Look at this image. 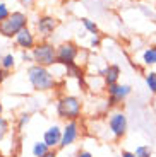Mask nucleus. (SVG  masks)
<instances>
[{
    "instance_id": "8",
    "label": "nucleus",
    "mask_w": 156,
    "mask_h": 157,
    "mask_svg": "<svg viewBox=\"0 0 156 157\" xmlns=\"http://www.w3.org/2000/svg\"><path fill=\"white\" fill-rule=\"evenodd\" d=\"M59 26V21L55 19L53 16H48V14H43V16H39L35 22V33L39 36V38H43V41H47V38H50L51 34L55 33Z\"/></svg>"
},
{
    "instance_id": "27",
    "label": "nucleus",
    "mask_w": 156,
    "mask_h": 157,
    "mask_svg": "<svg viewBox=\"0 0 156 157\" xmlns=\"http://www.w3.org/2000/svg\"><path fill=\"white\" fill-rule=\"evenodd\" d=\"M120 157H137L134 152H130V150H122L120 152Z\"/></svg>"
},
{
    "instance_id": "21",
    "label": "nucleus",
    "mask_w": 156,
    "mask_h": 157,
    "mask_svg": "<svg viewBox=\"0 0 156 157\" xmlns=\"http://www.w3.org/2000/svg\"><path fill=\"white\" fill-rule=\"evenodd\" d=\"M137 157H153V150L149 145H137L136 150H134Z\"/></svg>"
},
{
    "instance_id": "16",
    "label": "nucleus",
    "mask_w": 156,
    "mask_h": 157,
    "mask_svg": "<svg viewBox=\"0 0 156 157\" xmlns=\"http://www.w3.org/2000/svg\"><path fill=\"white\" fill-rule=\"evenodd\" d=\"M144 82H146V87L151 94L156 96V72L154 70H149L144 74Z\"/></svg>"
},
{
    "instance_id": "3",
    "label": "nucleus",
    "mask_w": 156,
    "mask_h": 157,
    "mask_svg": "<svg viewBox=\"0 0 156 157\" xmlns=\"http://www.w3.org/2000/svg\"><path fill=\"white\" fill-rule=\"evenodd\" d=\"M33 62L41 67H55L57 65V46L50 41H39L31 50Z\"/></svg>"
},
{
    "instance_id": "15",
    "label": "nucleus",
    "mask_w": 156,
    "mask_h": 157,
    "mask_svg": "<svg viewBox=\"0 0 156 157\" xmlns=\"http://www.w3.org/2000/svg\"><path fill=\"white\" fill-rule=\"evenodd\" d=\"M50 150H51V149L47 145V144H45L43 140H36L35 144H33V147H31L33 157H43V155H47Z\"/></svg>"
},
{
    "instance_id": "28",
    "label": "nucleus",
    "mask_w": 156,
    "mask_h": 157,
    "mask_svg": "<svg viewBox=\"0 0 156 157\" xmlns=\"http://www.w3.org/2000/svg\"><path fill=\"white\" fill-rule=\"evenodd\" d=\"M36 0H19V4H23V5H26V7H29V5H33Z\"/></svg>"
},
{
    "instance_id": "25",
    "label": "nucleus",
    "mask_w": 156,
    "mask_h": 157,
    "mask_svg": "<svg viewBox=\"0 0 156 157\" xmlns=\"http://www.w3.org/2000/svg\"><path fill=\"white\" fill-rule=\"evenodd\" d=\"M9 74H10L9 70H5V68H0V86H2V84H4L9 77H10Z\"/></svg>"
},
{
    "instance_id": "26",
    "label": "nucleus",
    "mask_w": 156,
    "mask_h": 157,
    "mask_svg": "<svg viewBox=\"0 0 156 157\" xmlns=\"http://www.w3.org/2000/svg\"><path fill=\"white\" fill-rule=\"evenodd\" d=\"M76 157H93V154H91L89 150H84V149H81V150H77V154H76Z\"/></svg>"
},
{
    "instance_id": "10",
    "label": "nucleus",
    "mask_w": 156,
    "mask_h": 157,
    "mask_svg": "<svg viewBox=\"0 0 156 157\" xmlns=\"http://www.w3.org/2000/svg\"><path fill=\"white\" fill-rule=\"evenodd\" d=\"M14 43H16V46L19 48L21 51H31L33 48L36 46V33L31 31L29 26H27V28H24L23 31H19L16 34Z\"/></svg>"
},
{
    "instance_id": "9",
    "label": "nucleus",
    "mask_w": 156,
    "mask_h": 157,
    "mask_svg": "<svg viewBox=\"0 0 156 157\" xmlns=\"http://www.w3.org/2000/svg\"><path fill=\"white\" fill-rule=\"evenodd\" d=\"M79 137H81V126L77 120L65 121V125L62 126V142H60L59 149H67V147L74 145Z\"/></svg>"
},
{
    "instance_id": "20",
    "label": "nucleus",
    "mask_w": 156,
    "mask_h": 157,
    "mask_svg": "<svg viewBox=\"0 0 156 157\" xmlns=\"http://www.w3.org/2000/svg\"><path fill=\"white\" fill-rule=\"evenodd\" d=\"M9 130H10V121L7 118L0 116V144L4 142V138L9 135Z\"/></svg>"
},
{
    "instance_id": "23",
    "label": "nucleus",
    "mask_w": 156,
    "mask_h": 157,
    "mask_svg": "<svg viewBox=\"0 0 156 157\" xmlns=\"http://www.w3.org/2000/svg\"><path fill=\"white\" fill-rule=\"evenodd\" d=\"M89 46L93 48V50H98V48L101 46V38H100V34L93 36V38L89 39Z\"/></svg>"
},
{
    "instance_id": "4",
    "label": "nucleus",
    "mask_w": 156,
    "mask_h": 157,
    "mask_svg": "<svg viewBox=\"0 0 156 157\" xmlns=\"http://www.w3.org/2000/svg\"><path fill=\"white\" fill-rule=\"evenodd\" d=\"M27 19L26 12L21 10H14L4 22L0 24V34L4 38H16V34L19 31H23L24 28H27Z\"/></svg>"
},
{
    "instance_id": "12",
    "label": "nucleus",
    "mask_w": 156,
    "mask_h": 157,
    "mask_svg": "<svg viewBox=\"0 0 156 157\" xmlns=\"http://www.w3.org/2000/svg\"><path fill=\"white\" fill-rule=\"evenodd\" d=\"M98 75L103 77L105 86L108 87V86H113V84H118V78H120V75H122V68L118 67V65H115V63H110L105 68L98 70Z\"/></svg>"
},
{
    "instance_id": "2",
    "label": "nucleus",
    "mask_w": 156,
    "mask_h": 157,
    "mask_svg": "<svg viewBox=\"0 0 156 157\" xmlns=\"http://www.w3.org/2000/svg\"><path fill=\"white\" fill-rule=\"evenodd\" d=\"M55 111H57V116L60 120H64V121H74V120H79L82 114V101L77 96L64 94L57 99Z\"/></svg>"
},
{
    "instance_id": "7",
    "label": "nucleus",
    "mask_w": 156,
    "mask_h": 157,
    "mask_svg": "<svg viewBox=\"0 0 156 157\" xmlns=\"http://www.w3.org/2000/svg\"><path fill=\"white\" fill-rule=\"evenodd\" d=\"M106 96H108V106H118L125 99L130 96L132 92V86L130 84H113V86H108L105 89Z\"/></svg>"
},
{
    "instance_id": "11",
    "label": "nucleus",
    "mask_w": 156,
    "mask_h": 157,
    "mask_svg": "<svg viewBox=\"0 0 156 157\" xmlns=\"http://www.w3.org/2000/svg\"><path fill=\"white\" fill-rule=\"evenodd\" d=\"M43 142L50 149H59L62 142V126L53 123L43 132Z\"/></svg>"
},
{
    "instance_id": "24",
    "label": "nucleus",
    "mask_w": 156,
    "mask_h": 157,
    "mask_svg": "<svg viewBox=\"0 0 156 157\" xmlns=\"http://www.w3.org/2000/svg\"><path fill=\"white\" fill-rule=\"evenodd\" d=\"M21 60L24 63H35L33 62V53L31 51H21Z\"/></svg>"
},
{
    "instance_id": "18",
    "label": "nucleus",
    "mask_w": 156,
    "mask_h": 157,
    "mask_svg": "<svg viewBox=\"0 0 156 157\" xmlns=\"http://www.w3.org/2000/svg\"><path fill=\"white\" fill-rule=\"evenodd\" d=\"M81 22H82V28L86 29V33H89V34H93V36L100 34L98 24L94 22L93 19H89V17H82V19H81Z\"/></svg>"
},
{
    "instance_id": "6",
    "label": "nucleus",
    "mask_w": 156,
    "mask_h": 157,
    "mask_svg": "<svg viewBox=\"0 0 156 157\" xmlns=\"http://www.w3.org/2000/svg\"><path fill=\"white\" fill-rule=\"evenodd\" d=\"M79 56V46L72 41H64L57 46V63L62 67H69L76 63Z\"/></svg>"
},
{
    "instance_id": "13",
    "label": "nucleus",
    "mask_w": 156,
    "mask_h": 157,
    "mask_svg": "<svg viewBox=\"0 0 156 157\" xmlns=\"http://www.w3.org/2000/svg\"><path fill=\"white\" fill-rule=\"evenodd\" d=\"M141 63L146 67H154L156 65V46H148L141 53Z\"/></svg>"
},
{
    "instance_id": "17",
    "label": "nucleus",
    "mask_w": 156,
    "mask_h": 157,
    "mask_svg": "<svg viewBox=\"0 0 156 157\" xmlns=\"http://www.w3.org/2000/svg\"><path fill=\"white\" fill-rule=\"evenodd\" d=\"M14 67H16V56L12 55V53H7V55H4L2 58H0V68H5V70H14Z\"/></svg>"
},
{
    "instance_id": "1",
    "label": "nucleus",
    "mask_w": 156,
    "mask_h": 157,
    "mask_svg": "<svg viewBox=\"0 0 156 157\" xmlns=\"http://www.w3.org/2000/svg\"><path fill=\"white\" fill-rule=\"evenodd\" d=\"M26 75L29 86L38 92H48V90H53L57 87V78L48 67L31 63L26 70Z\"/></svg>"
},
{
    "instance_id": "14",
    "label": "nucleus",
    "mask_w": 156,
    "mask_h": 157,
    "mask_svg": "<svg viewBox=\"0 0 156 157\" xmlns=\"http://www.w3.org/2000/svg\"><path fill=\"white\" fill-rule=\"evenodd\" d=\"M65 75L67 77H74V78H77L79 82H82L84 80V68L79 63H72V65L65 67Z\"/></svg>"
},
{
    "instance_id": "30",
    "label": "nucleus",
    "mask_w": 156,
    "mask_h": 157,
    "mask_svg": "<svg viewBox=\"0 0 156 157\" xmlns=\"http://www.w3.org/2000/svg\"><path fill=\"white\" fill-rule=\"evenodd\" d=\"M2 114H4V104L0 102V116H2Z\"/></svg>"
},
{
    "instance_id": "31",
    "label": "nucleus",
    "mask_w": 156,
    "mask_h": 157,
    "mask_svg": "<svg viewBox=\"0 0 156 157\" xmlns=\"http://www.w3.org/2000/svg\"><path fill=\"white\" fill-rule=\"evenodd\" d=\"M0 157H4V155H2V152H0Z\"/></svg>"
},
{
    "instance_id": "29",
    "label": "nucleus",
    "mask_w": 156,
    "mask_h": 157,
    "mask_svg": "<svg viewBox=\"0 0 156 157\" xmlns=\"http://www.w3.org/2000/svg\"><path fill=\"white\" fill-rule=\"evenodd\" d=\"M43 157H57V149H51L50 152H48L47 155H43Z\"/></svg>"
},
{
    "instance_id": "19",
    "label": "nucleus",
    "mask_w": 156,
    "mask_h": 157,
    "mask_svg": "<svg viewBox=\"0 0 156 157\" xmlns=\"http://www.w3.org/2000/svg\"><path fill=\"white\" fill-rule=\"evenodd\" d=\"M29 121H31V114L29 113H21L19 116H17V120H16V130L17 132H23V130L29 125Z\"/></svg>"
},
{
    "instance_id": "22",
    "label": "nucleus",
    "mask_w": 156,
    "mask_h": 157,
    "mask_svg": "<svg viewBox=\"0 0 156 157\" xmlns=\"http://www.w3.org/2000/svg\"><path fill=\"white\" fill-rule=\"evenodd\" d=\"M10 14H12V12H10V9H9V5L4 4V2H0V24L4 22Z\"/></svg>"
},
{
    "instance_id": "5",
    "label": "nucleus",
    "mask_w": 156,
    "mask_h": 157,
    "mask_svg": "<svg viewBox=\"0 0 156 157\" xmlns=\"http://www.w3.org/2000/svg\"><path fill=\"white\" fill-rule=\"evenodd\" d=\"M106 128H108V132L112 133V137L115 140H122L127 135V132H129L127 114L120 109H115L112 113H108V116H106Z\"/></svg>"
}]
</instances>
